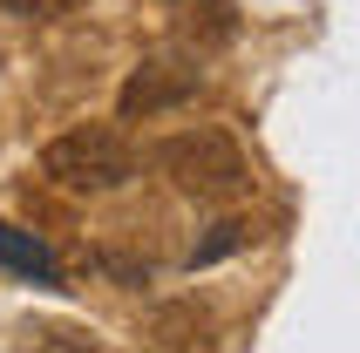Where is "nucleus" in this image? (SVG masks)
I'll return each mask as SVG.
<instances>
[{"label": "nucleus", "instance_id": "1", "mask_svg": "<svg viewBox=\"0 0 360 353\" xmlns=\"http://www.w3.org/2000/svg\"><path fill=\"white\" fill-rule=\"evenodd\" d=\"M163 176L177 184L184 197H198V204H231V197L252 191V163H245L238 136H224V129H184V136H170L157 150Z\"/></svg>", "mask_w": 360, "mask_h": 353}, {"label": "nucleus", "instance_id": "2", "mask_svg": "<svg viewBox=\"0 0 360 353\" xmlns=\"http://www.w3.org/2000/svg\"><path fill=\"white\" fill-rule=\"evenodd\" d=\"M41 170L75 197H109L136 176V143L122 129H109V122H82V129H68V136H55L41 150Z\"/></svg>", "mask_w": 360, "mask_h": 353}, {"label": "nucleus", "instance_id": "3", "mask_svg": "<svg viewBox=\"0 0 360 353\" xmlns=\"http://www.w3.org/2000/svg\"><path fill=\"white\" fill-rule=\"evenodd\" d=\"M204 89V68L198 61H170V55H157V61H136L129 68V82H122V116H163V109H184V102Z\"/></svg>", "mask_w": 360, "mask_h": 353}, {"label": "nucleus", "instance_id": "4", "mask_svg": "<svg viewBox=\"0 0 360 353\" xmlns=\"http://www.w3.org/2000/svg\"><path fill=\"white\" fill-rule=\"evenodd\" d=\"M143 347L150 353H218V326H211L191 299H177V306H157V313H150Z\"/></svg>", "mask_w": 360, "mask_h": 353}, {"label": "nucleus", "instance_id": "5", "mask_svg": "<svg viewBox=\"0 0 360 353\" xmlns=\"http://www.w3.org/2000/svg\"><path fill=\"white\" fill-rule=\"evenodd\" d=\"M177 34L191 48H224L238 34V7L231 0H177Z\"/></svg>", "mask_w": 360, "mask_h": 353}, {"label": "nucleus", "instance_id": "6", "mask_svg": "<svg viewBox=\"0 0 360 353\" xmlns=\"http://www.w3.org/2000/svg\"><path fill=\"white\" fill-rule=\"evenodd\" d=\"M0 265H14L20 278H41V285H55V258L41 245L34 231H14V224H0Z\"/></svg>", "mask_w": 360, "mask_h": 353}, {"label": "nucleus", "instance_id": "7", "mask_svg": "<svg viewBox=\"0 0 360 353\" xmlns=\"http://www.w3.org/2000/svg\"><path fill=\"white\" fill-rule=\"evenodd\" d=\"M27 353H96V333H82V326H20Z\"/></svg>", "mask_w": 360, "mask_h": 353}, {"label": "nucleus", "instance_id": "8", "mask_svg": "<svg viewBox=\"0 0 360 353\" xmlns=\"http://www.w3.org/2000/svg\"><path fill=\"white\" fill-rule=\"evenodd\" d=\"M245 245H252V224H211V238L191 245V265H218V258L245 252Z\"/></svg>", "mask_w": 360, "mask_h": 353}, {"label": "nucleus", "instance_id": "9", "mask_svg": "<svg viewBox=\"0 0 360 353\" xmlns=\"http://www.w3.org/2000/svg\"><path fill=\"white\" fill-rule=\"evenodd\" d=\"M75 0H0V14H20V20H55V14H68Z\"/></svg>", "mask_w": 360, "mask_h": 353}]
</instances>
